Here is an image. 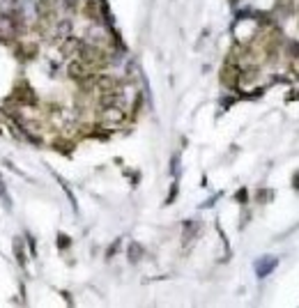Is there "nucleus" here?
<instances>
[{
	"mask_svg": "<svg viewBox=\"0 0 299 308\" xmlns=\"http://www.w3.org/2000/svg\"><path fill=\"white\" fill-rule=\"evenodd\" d=\"M288 55H290V58H299V44L297 42H290V44H288Z\"/></svg>",
	"mask_w": 299,
	"mask_h": 308,
	"instance_id": "f257e3e1",
	"label": "nucleus"
}]
</instances>
